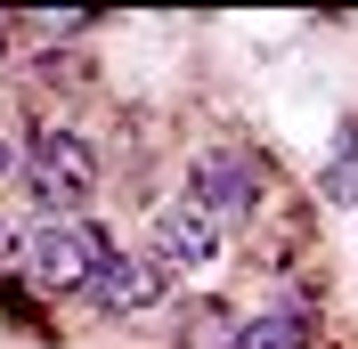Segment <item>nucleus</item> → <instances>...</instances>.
<instances>
[{
  "label": "nucleus",
  "mask_w": 358,
  "mask_h": 349,
  "mask_svg": "<svg viewBox=\"0 0 358 349\" xmlns=\"http://www.w3.org/2000/svg\"><path fill=\"white\" fill-rule=\"evenodd\" d=\"M17 179H24V195H33L41 219H90V203L106 187L98 147H90L82 131H66V122H41V131L24 138V171Z\"/></svg>",
  "instance_id": "nucleus-1"
},
{
  "label": "nucleus",
  "mask_w": 358,
  "mask_h": 349,
  "mask_svg": "<svg viewBox=\"0 0 358 349\" xmlns=\"http://www.w3.org/2000/svg\"><path fill=\"white\" fill-rule=\"evenodd\" d=\"M24 276L41 284V292H90L98 284V268L114 260V236L98 228V219H33L17 244Z\"/></svg>",
  "instance_id": "nucleus-2"
},
{
  "label": "nucleus",
  "mask_w": 358,
  "mask_h": 349,
  "mask_svg": "<svg viewBox=\"0 0 358 349\" xmlns=\"http://www.w3.org/2000/svg\"><path fill=\"white\" fill-rule=\"evenodd\" d=\"M187 203L203 219H220V228H245L252 203H261V154L245 147H203L187 163Z\"/></svg>",
  "instance_id": "nucleus-3"
},
{
  "label": "nucleus",
  "mask_w": 358,
  "mask_h": 349,
  "mask_svg": "<svg viewBox=\"0 0 358 349\" xmlns=\"http://www.w3.org/2000/svg\"><path fill=\"white\" fill-rule=\"evenodd\" d=\"M163 260L147 252V244H114V260L98 268V284H90V309L98 317H147V309L163 301Z\"/></svg>",
  "instance_id": "nucleus-4"
},
{
  "label": "nucleus",
  "mask_w": 358,
  "mask_h": 349,
  "mask_svg": "<svg viewBox=\"0 0 358 349\" xmlns=\"http://www.w3.org/2000/svg\"><path fill=\"white\" fill-rule=\"evenodd\" d=\"M147 252L163 260V276H179V268H212V260L228 252V228H220V219H203L196 203L179 195V203H163V211H155Z\"/></svg>",
  "instance_id": "nucleus-5"
},
{
  "label": "nucleus",
  "mask_w": 358,
  "mask_h": 349,
  "mask_svg": "<svg viewBox=\"0 0 358 349\" xmlns=\"http://www.w3.org/2000/svg\"><path fill=\"white\" fill-rule=\"evenodd\" d=\"M236 349H317L310 309H252L236 325Z\"/></svg>",
  "instance_id": "nucleus-6"
},
{
  "label": "nucleus",
  "mask_w": 358,
  "mask_h": 349,
  "mask_svg": "<svg viewBox=\"0 0 358 349\" xmlns=\"http://www.w3.org/2000/svg\"><path fill=\"white\" fill-rule=\"evenodd\" d=\"M317 187H326V203H342V211L358 203V114L342 122V138H334V163L317 171Z\"/></svg>",
  "instance_id": "nucleus-7"
},
{
  "label": "nucleus",
  "mask_w": 358,
  "mask_h": 349,
  "mask_svg": "<svg viewBox=\"0 0 358 349\" xmlns=\"http://www.w3.org/2000/svg\"><path fill=\"white\" fill-rule=\"evenodd\" d=\"M17 171H24V147H17L8 131H0V179H17Z\"/></svg>",
  "instance_id": "nucleus-8"
},
{
  "label": "nucleus",
  "mask_w": 358,
  "mask_h": 349,
  "mask_svg": "<svg viewBox=\"0 0 358 349\" xmlns=\"http://www.w3.org/2000/svg\"><path fill=\"white\" fill-rule=\"evenodd\" d=\"M17 244H24V236H17V228H8V219H0V260H8V252H17Z\"/></svg>",
  "instance_id": "nucleus-9"
}]
</instances>
